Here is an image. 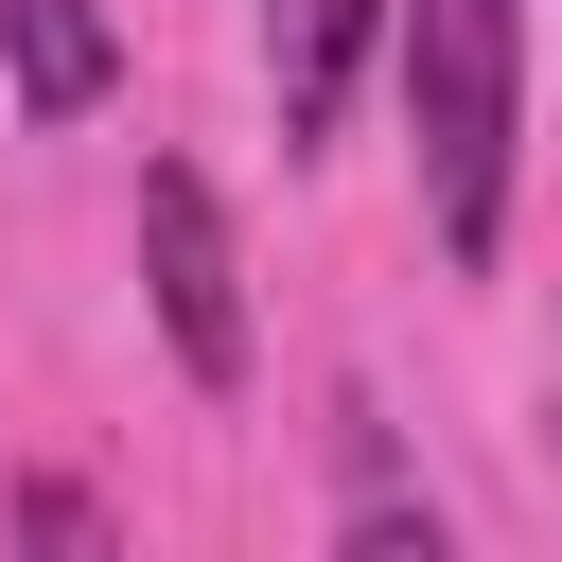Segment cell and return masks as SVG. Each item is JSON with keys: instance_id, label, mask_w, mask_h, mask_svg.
<instances>
[{"instance_id": "cell-3", "label": "cell", "mask_w": 562, "mask_h": 562, "mask_svg": "<svg viewBox=\"0 0 562 562\" xmlns=\"http://www.w3.org/2000/svg\"><path fill=\"white\" fill-rule=\"evenodd\" d=\"M263 18V105H281V158H334L369 53H386V0H246Z\"/></svg>"}, {"instance_id": "cell-2", "label": "cell", "mask_w": 562, "mask_h": 562, "mask_svg": "<svg viewBox=\"0 0 562 562\" xmlns=\"http://www.w3.org/2000/svg\"><path fill=\"white\" fill-rule=\"evenodd\" d=\"M140 281H158V334L193 386H246V246H228V193L193 158H140Z\"/></svg>"}, {"instance_id": "cell-4", "label": "cell", "mask_w": 562, "mask_h": 562, "mask_svg": "<svg viewBox=\"0 0 562 562\" xmlns=\"http://www.w3.org/2000/svg\"><path fill=\"white\" fill-rule=\"evenodd\" d=\"M123 88V18L105 0H0V105L18 123H88Z\"/></svg>"}, {"instance_id": "cell-1", "label": "cell", "mask_w": 562, "mask_h": 562, "mask_svg": "<svg viewBox=\"0 0 562 562\" xmlns=\"http://www.w3.org/2000/svg\"><path fill=\"white\" fill-rule=\"evenodd\" d=\"M386 70H404V158H422V228L457 281L509 263V176H527V0H386Z\"/></svg>"}]
</instances>
